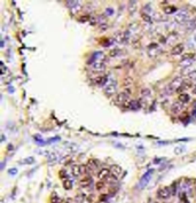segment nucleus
Segmentation results:
<instances>
[{"instance_id": "obj_15", "label": "nucleus", "mask_w": 196, "mask_h": 203, "mask_svg": "<svg viewBox=\"0 0 196 203\" xmlns=\"http://www.w3.org/2000/svg\"><path fill=\"white\" fill-rule=\"evenodd\" d=\"M110 171L113 172V176H116V177H119V176L122 174L123 170H122V168H121L119 165H113V166H111V169H110Z\"/></svg>"}, {"instance_id": "obj_41", "label": "nucleus", "mask_w": 196, "mask_h": 203, "mask_svg": "<svg viewBox=\"0 0 196 203\" xmlns=\"http://www.w3.org/2000/svg\"><path fill=\"white\" fill-rule=\"evenodd\" d=\"M159 162H161V160H159V159H155L154 163H159Z\"/></svg>"}, {"instance_id": "obj_6", "label": "nucleus", "mask_w": 196, "mask_h": 203, "mask_svg": "<svg viewBox=\"0 0 196 203\" xmlns=\"http://www.w3.org/2000/svg\"><path fill=\"white\" fill-rule=\"evenodd\" d=\"M147 52H148V55L150 57H155V56L158 55V53H161V48L158 47L157 44H151V45H149Z\"/></svg>"}, {"instance_id": "obj_3", "label": "nucleus", "mask_w": 196, "mask_h": 203, "mask_svg": "<svg viewBox=\"0 0 196 203\" xmlns=\"http://www.w3.org/2000/svg\"><path fill=\"white\" fill-rule=\"evenodd\" d=\"M188 17H189V13L186 9H180L174 14V20L178 23H184L188 20Z\"/></svg>"}, {"instance_id": "obj_16", "label": "nucleus", "mask_w": 196, "mask_h": 203, "mask_svg": "<svg viewBox=\"0 0 196 203\" xmlns=\"http://www.w3.org/2000/svg\"><path fill=\"white\" fill-rule=\"evenodd\" d=\"M150 172L151 171H149L148 173H146L144 177L141 178V180H140V187H141V188L144 187V185H147V184L149 182V180H150Z\"/></svg>"}, {"instance_id": "obj_31", "label": "nucleus", "mask_w": 196, "mask_h": 203, "mask_svg": "<svg viewBox=\"0 0 196 203\" xmlns=\"http://www.w3.org/2000/svg\"><path fill=\"white\" fill-rule=\"evenodd\" d=\"M141 16H142L144 21L147 22V23H151V21H153V19L150 17V15H148V14H146V13H141Z\"/></svg>"}, {"instance_id": "obj_2", "label": "nucleus", "mask_w": 196, "mask_h": 203, "mask_svg": "<svg viewBox=\"0 0 196 203\" xmlns=\"http://www.w3.org/2000/svg\"><path fill=\"white\" fill-rule=\"evenodd\" d=\"M130 95H131V91H130L129 88H124L123 92H121V93L117 95V98H116V102H117L118 105H124V103H126V102L129 101Z\"/></svg>"}, {"instance_id": "obj_39", "label": "nucleus", "mask_w": 196, "mask_h": 203, "mask_svg": "<svg viewBox=\"0 0 196 203\" xmlns=\"http://www.w3.org/2000/svg\"><path fill=\"white\" fill-rule=\"evenodd\" d=\"M91 24H95V23H96V19H95V17H93V19H91Z\"/></svg>"}, {"instance_id": "obj_25", "label": "nucleus", "mask_w": 196, "mask_h": 203, "mask_svg": "<svg viewBox=\"0 0 196 203\" xmlns=\"http://www.w3.org/2000/svg\"><path fill=\"white\" fill-rule=\"evenodd\" d=\"M179 101L181 102V103H187L188 101H189V95L188 94H186V93H182V94H179Z\"/></svg>"}, {"instance_id": "obj_13", "label": "nucleus", "mask_w": 196, "mask_h": 203, "mask_svg": "<svg viewBox=\"0 0 196 203\" xmlns=\"http://www.w3.org/2000/svg\"><path fill=\"white\" fill-rule=\"evenodd\" d=\"M109 176H110V170L107 169V168H102V169L99 171V173H98V177L100 178V180H101V179H107Z\"/></svg>"}, {"instance_id": "obj_11", "label": "nucleus", "mask_w": 196, "mask_h": 203, "mask_svg": "<svg viewBox=\"0 0 196 203\" xmlns=\"http://www.w3.org/2000/svg\"><path fill=\"white\" fill-rule=\"evenodd\" d=\"M184 49H185V46H184V44H177L174 47L172 48V51H171V53H172V55H179V54H181L182 52H184Z\"/></svg>"}, {"instance_id": "obj_20", "label": "nucleus", "mask_w": 196, "mask_h": 203, "mask_svg": "<svg viewBox=\"0 0 196 203\" xmlns=\"http://www.w3.org/2000/svg\"><path fill=\"white\" fill-rule=\"evenodd\" d=\"M133 84V78L132 77H125L123 79V86L125 88H127L129 86H131Z\"/></svg>"}, {"instance_id": "obj_21", "label": "nucleus", "mask_w": 196, "mask_h": 203, "mask_svg": "<svg viewBox=\"0 0 196 203\" xmlns=\"http://www.w3.org/2000/svg\"><path fill=\"white\" fill-rule=\"evenodd\" d=\"M192 86H193V83H192V80L190 79H185L184 82H182V85H181V87L184 88V90H189V88H192Z\"/></svg>"}, {"instance_id": "obj_34", "label": "nucleus", "mask_w": 196, "mask_h": 203, "mask_svg": "<svg viewBox=\"0 0 196 203\" xmlns=\"http://www.w3.org/2000/svg\"><path fill=\"white\" fill-rule=\"evenodd\" d=\"M95 188H96L98 191H101L102 188H104V182H103V181L96 182V185H95Z\"/></svg>"}, {"instance_id": "obj_30", "label": "nucleus", "mask_w": 196, "mask_h": 203, "mask_svg": "<svg viewBox=\"0 0 196 203\" xmlns=\"http://www.w3.org/2000/svg\"><path fill=\"white\" fill-rule=\"evenodd\" d=\"M193 61H194V60H181L180 65H181V67H184V68H188L190 64L193 63Z\"/></svg>"}, {"instance_id": "obj_37", "label": "nucleus", "mask_w": 196, "mask_h": 203, "mask_svg": "<svg viewBox=\"0 0 196 203\" xmlns=\"http://www.w3.org/2000/svg\"><path fill=\"white\" fill-rule=\"evenodd\" d=\"M135 29H138V24H136V23H132V24L129 27V31H134Z\"/></svg>"}, {"instance_id": "obj_24", "label": "nucleus", "mask_w": 196, "mask_h": 203, "mask_svg": "<svg viewBox=\"0 0 196 203\" xmlns=\"http://www.w3.org/2000/svg\"><path fill=\"white\" fill-rule=\"evenodd\" d=\"M177 11H178V9L175 8L174 6H166V7L164 8L165 14H172V13H173V14H175Z\"/></svg>"}, {"instance_id": "obj_19", "label": "nucleus", "mask_w": 196, "mask_h": 203, "mask_svg": "<svg viewBox=\"0 0 196 203\" xmlns=\"http://www.w3.org/2000/svg\"><path fill=\"white\" fill-rule=\"evenodd\" d=\"M196 29V19H193L189 22H187V30L189 31H193Z\"/></svg>"}, {"instance_id": "obj_29", "label": "nucleus", "mask_w": 196, "mask_h": 203, "mask_svg": "<svg viewBox=\"0 0 196 203\" xmlns=\"http://www.w3.org/2000/svg\"><path fill=\"white\" fill-rule=\"evenodd\" d=\"M80 8H82V5H80V2L78 1L73 7L71 8V11H72V14H77L78 11H80Z\"/></svg>"}, {"instance_id": "obj_9", "label": "nucleus", "mask_w": 196, "mask_h": 203, "mask_svg": "<svg viewBox=\"0 0 196 203\" xmlns=\"http://www.w3.org/2000/svg\"><path fill=\"white\" fill-rule=\"evenodd\" d=\"M184 103H181L180 101H178V102H174L173 105H172V107H171V111L173 113V114H179V113H181V110L184 109Z\"/></svg>"}, {"instance_id": "obj_1", "label": "nucleus", "mask_w": 196, "mask_h": 203, "mask_svg": "<svg viewBox=\"0 0 196 203\" xmlns=\"http://www.w3.org/2000/svg\"><path fill=\"white\" fill-rule=\"evenodd\" d=\"M103 91H104V94L108 96L113 95L116 92H117V80L113 78V77H110L108 79V83L104 85L103 87Z\"/></svg>"}, {"instance_id": "obj_5", "label": "nucleus", "mask_w": 196, "mask_h": 203, "mask_svg": "<svg viewBox=\"0 0 196 203\" xmlns=\"http://www.w3.org/2000/svg\"><path fill=\"white\" fill-rule=\"evenodd\" d=\"M91 69L95 72H101L106 69V61L104 60H99L91 65Z\"/></svg>"}, {"instance_id": "obj_27", "label": "nucleus", "mask_w": 196, "mask_h": 203, "mask_svg": "<svg viewBox=\"0 0 196 203\" xmlns=\"http://www.w3.org/2000/svg\"><path fill=\"white\" fill-rule=\"evenodd\" d=\"M47 159H48L50 162H55V161L59 160V154H56V153H51V154H48Z\"/></svg>"}, {"instance_id": "obj_26", "label": "nucleus", "mask_w": 196, "mask_h": 203, "mask_svg": "<svg viewBox=\"0 0 196 203\" xmlns=\"http://www.w3.org/2000/svg\"><path fill=\"white\" fill-rule=\"evenodd\" d=\"M173 92H174V91H173V88H172L170 85H167V86H165L164 91H163V95L169 96V95H171Z\"/></svg>"}, {"instance_id": "obj_32", "label": "nucleus", "mask_w": 196, "mask_h": 203, "mask_svg": "<svg viewBox=\"0 0 196 203\" xmlns=\"http://www.w3.org/2000/svg\"><path fill=\"white\" fill-rule=\"evenodd\" d=\"M188 77H189V79H190L192 82H196V70L190 71V72L188 74Z\"/></svg>"}, {"instance_id": "obj_7", "label": "nucleus", "mask_w": 196, "mask_h": 203, "mask_svg": "<svg viewBox=\"0 0 196 203\" xmlns=\"http://www.w3.org/2000/svg\"><path fill=\"white\" fill-rule=\"evenodd\" d=\"M170 195H171V191H170L169 187H163V188L158 189V192H157V196H158L159 199H162V200L169 199Z\"/></svg>"}, {"instance_id": "obj_10", "label": "nucleus", "mask_w": 196, "mask_h": 203, "mask_svg": "<svg viewBox=\"0 0 196 203\" xmlns=\"http://www.w3.org/2000/svg\"><path fill=\"white\" fill-rule=\"evenodd\" d=\"M182 82H184V80H182V78H181V77H175L174 79L172 80V83L170 84V86L173 88V91H177L180 86L182 85Z\"/></svg>"}, {"instance_id": "obj_28", "label": "nucleus", "mask_w": 196, "mask_h": 203, "mask_svg": "<svg viewBox=\"0 0 196 203\" xmlns=\"http://www.w3.org/2000/svg\"><path fill=\"white\" fill-rule=\"evenodd\" d=\"M63 187L65 188V189H71L72 188V181L71 180H69V179H64L63 180Z\"/></svg>"}, {"instance_id": "obj_43", "label": "nucleus", "mask_w": 196, "mask_h": 203, "mask_svg": "<svg viewBox=\"0 0 196 203\" xmlns=\"http://www.w3.org/2000/svg\"><path fill=\"white\" fill-rule=\"evenodd\" d=\"M179 203H181V202H179Z\"/></svg>"}, {"instance_id": "obj_35", "label": "nucleus", "mask_w": 196, "mask_h": 203, "mask_svg": "<svg viewBox=\"0 0 196 203\" xmlns=\"http://www.w3.org/2000/svg\"><path fill=\"white\" fill-rule=\"evenodd\" d=\"M184 150H185V148H184L182 146H180V147H177V148L174 149V154H177V155H179V154L184 153Z\"/></svg>"}, {"instance_id": "obj_4", "label": "nucleus", "mask_w": 196, "mask_h": 203, "mask_svg": "<svg viewBox=\"0 0 196 203\" xmlns=\"http://www.w3.org/2000/svg\"><path fill=\"white\" fill-rule=\"evenodd\" d=\"M129 39H130V31H129V30L118 32V33L115 36V40H116L117 43L125 44L129 42Z\"/></svg>"}, {"instance_id": "obj_33", "label": "nucleus", "mask_w": 196, "mask_h": 203, "mask_svg": "<svg viewBox=\"0 0 196 203\" xmlns=\"http://www.w3.org/2000/svg\"><path fill=\"white\" fill-rule=\"evenodd\" d=\"M107 180L109 182H113V184H115V182L118 181V178L116 177V176H113V174H110L108 178H107Z\"/></svg>"}, {"instance_id": "obj_14", "label": "nucleus", "mask_w": 196, "mask_h": 203, "mask_svg": "<svg viewBox=\"0 0 196 203\" xmlns=\"http://www.w3.org/2000/svg\"><path fill=\"white\" fill-rule=\"evenodd\" d=\"M79 182H80V186H82V187H88V186L93 182V180L90 176H86V177H84L83 179H80V181Z\"/></svg>"}, {"instance_id": "obj_40", "label": "nucleus", "mask_w": 196, "mask_h": 203, "mask_svg": "<svg viewBox=\"0 0 196 203\" xmlns=\"http://www.w3.org/2000/svg\"><path fill=\"white\" fill-rule=\"evenodd\" d=\"M192 90H193V94H195L196 95V85L193 86V88H192Z\"/></svg>"}, {"instance_id": "obj_22", "label": "nucleus", "mask_w": 196, "mask_h": 203, "mask_svg": "<svg viewBox=\"0 0 196 203\" xmlns=\"http://www.w3.org/2000/svg\"><path fill=\"white\" fill-rule=\"evenodd\" d=\"M121 53H122V51H121L119 48H113V49H110V52H109V57H117Z\"/></svg>"}, {"instance_id": "obj_36", "label": "nucleus", "mask_w": 196, "mask_h": 203, "mask_svg": "<svg viewBox=\"0 0 196 203\" xmlns=\"http://www.w3.org/2000/svg\"><path fill=\"white\" fill-rule=\"evenodd\" d=\"M113 8H107L106 9V16H113Z\"/></svg>"}, {"instance_id": "obj_12", "label": "nucleus", "mask_w": 196, "mask_h": 203, "mask_svg": "<svg viewBox=\"0 0 196 203\" xmlns=\"http://www.w3.org/2000/svg\"><path fill=\"white\" fill-rule=\"evenodd\" d=\"M129 108L132 110H139L141 108V101L140 100H131L129 102Z\"/></svg>"}, {"instance_id": "obj_38", "label": "nucleus", "mask_w": 196, "mask_h": 203, "mask_svg": "<svg viewBox=\"0 0 196 203\" xmlns=\"http://www.w3.org/2000/svg\"><path fill=\"white\" fill-rule=\"evenodd\" d=\"M135 4H136V1H130V2H129V6L131 7V8H130V11H134V7H135Z\"/></svg>"}, {"instance_id": "obj_17", "label": "nucleus", "mask_w": 196, "mask_h": 203, "mask_svg": "<svg viewBox=\"0 0 196 203\" xmlns=\"http://www.w3.org/2000/svg\"><path fill=\"white\" fill-rule=\"evenodd\" d=\"M71 172L75 177H79L82 174V170H80V165H73L71 168Z\"/></svg>"}, {"instance_id": "obj_18", "label": "nucleus", "mask_w": 196, "mask_h": 203, "mask_svg": "<svg viewBox=\"0 0 196 203\" xmlns=\"http://www.w3.org/2000/svg\"><path fill=\"white\" fill-rule=\"evenodd\" d=\"M87 169H88V172L90 171L93 172L95 169H98V163H96V161H94V160L90 161L88 164H87Z\"/></svg>"}, {"instance_id": "obj_8", "label": "nucleus", "mask_w": 196, "mask_h": 203, "mask_svg": "<svg viewBox=\"0 0 196 203\" xmlns=\"http://www.w3.org/2000/svg\"><path fill=\"white\" fill-rule=\"evenodd\" d=\"M108 77L107 76H98V77H95L94 78V84L98 86H103L104 87V85L108 83Z\"/></svg>"}, {"instance_id": "obj_23", "label": "nucleus", "mask_w": 196, "mask_h": 203, "mask_svg": "<svg viewBox=\"0 0 196 203\" xmlns=\"http://www.w3.org/2000/svg\"><path fill=\"white\" fill-rule=\"evenodd\" d=\"M140 94H141V96H142V98H149V96L151 95V92H150V88H147V87H144V88L141 90V92H140Z\"/></svg>"}, {"instance_id": "obj_42", "label": "nucleus", "mask_w": 196, "mask_h": 203, "mask_svg": "<svg viewBox=\"0 0 196 203\" xmlns=\"http://www.w3.org/2000/svg\"><path fill=\"white\" fill-rule=\"evenodd\" d=\"M15 172H16V170H11V171H10V173H11V174H14Z\"/></svg>"}]
</instances>
